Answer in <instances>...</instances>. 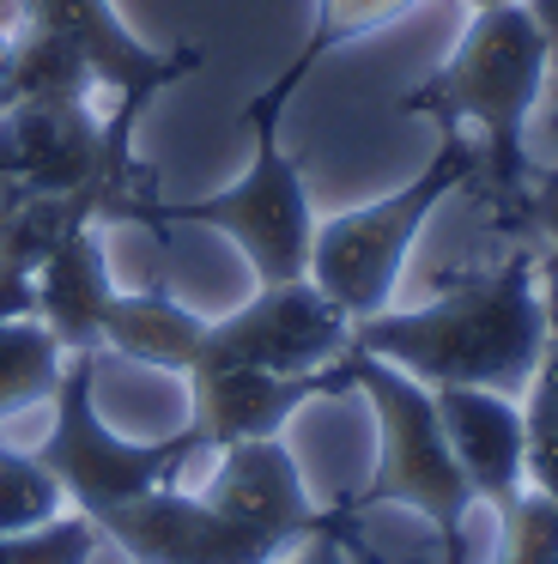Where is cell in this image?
I'll use <instances>...</instances> for the list:
<instances>
[{"instance_id": "6da1fadb", "label": "cell", "mask_w": 558, "mask_h": 564, "mask_svg": "<svg viewBox=\"0 0 558 564\" xmlns=\"http://www.w3.org/2000/svg\"><path fill=\"white\" fill-rule=\"evenodd\" d=\"M352 346L419 377L425 389H497L522 394L546 352L540 249L516 243L504 261L455 280L431 304L376 310L352 322Z\"/></svg>"}, {"instance_id": "7a4b0ae2", "label": "cell", "mask_w": 558, "mask_h": 564, "mask_svg": "<svg viewBox=\"0 0 558 564\" xmlns=\"http://www.w3.org/2000/svg\"><path fill=\"white\" fill-rule=\"evenodd\" d=\"M546 86H552V62H546V43L534 31L528 7L497 0V7H480L468 19L455 55L431 79L400 91L395 104L412 122L455 128V134H468L480 147V171H473L468 188H480L492 200L497 231L509 237H516L522 200H528V176H534L528 122L540 110Z\"/></svg>"}, {"instance_id": "3957f363", "label": "cell", "mask_w": 558, "mask_h": 564, "mask_svg": "<svg viewBox=\"0 0 558 564\" xmlns=\"http://www.w3.org/2000/svg\"><path fill=\"white\" fill-rule=\"evenodd\" d=\"M303 67L286 62L249 104H243V134H249V164H243L237 183L213 188L201 200H164L140 195L121 225H140V231H176V225H206V231L230 237L237 256L255 268L261 285H286V280H303L310 273V243H315V207H310V176L303 164L286 152L279 128H286V110L303 86Z\"/></svg>"}, {"instance_id": "277c9868", "label": "cell", "mask_w": 558, "mask_h": 564, "mask_svg": "<svg viewBox=\"0 0 558 564\" xmlns=\"http://www.w3.org/2000/svg\"><path fill=\"white\" fill-rule=\"evenodd\" d=\"M334 377H340L346 394L358 389L364 401H371V419H376L371 479H364L358 491H346L334 510L352 522V516H364V510L395 503V510L425 516V522L449 540V552H455L461 528H468V510H473V486L461 479L455 455H449V437H443V419H437L431 389H425L419 377H407V370L358 352V346H346V352L334 358Z\"/></svg>"}, {"instance_id": "5b68a950", "label": "cell", "mask_w": 558, "mask_h": 564, "mask_svg": "<svg viewBox=\"0 0 558 564\" xmlns=\"http://www.w3.org/2000/svg\"><path fill=\"white\" fill-rule=\"evenodd\" d=\"M437 152L425 159V171L407 188L371 200V207L334 213V219H315V243H310V280L328 292V304L346 322H364L376 310L395 304L400 268H407L412 243H419L425 219L443 207L449 195L473 183L480 171V147L455 128H437Z\"/></svg>"}, {"instance_id": "8992f818", "label": "cell", "mask_w": 558, "mask_h": 564, "mask_svg": "<svg viewBox=\"0 0 558 564\" xmlns=\"http://www.w3.org/2000/svg\"><path fill=\"white\" fill-rule=\"evenodd\" d=\"M49 406H55V419H49V437L36 443V462L61 479V491L85 516L128 503L152 486H170L182 474V462L194 455L189 431L133 443L104 425V413H97V352H67V370H61Z\"/></svg>"}, {"instance_id": "52a82bcc", "label": "cell", "mask_w": 558, "mask_h": 564, "mask_svg": "<svg viewBox=\"0 0 558 564\" xmlns=\"http://www.w3.org/2000/svg\"><path fill=\"white\" fill-rule=\"evenodd\" d=\"M346 346H352V322L303 273V280H286V285H261L249 304L206 322L194 370L249 365V370H273V377H310V370L334 365Z\"/></svg>"}, {"instance_id": "ba28073f", "label": "cell", "mask_w": 558, "mask_h": 564, "mask_svg": "<svg viewBox=\"0 0 558 564\" xmlns=\"http://www.w3.org/2000/svg\"><path fill=\"white\" fill-rule=\"evenodd\" d=\"M12 7H19V25L67 43L92 67L97 91H109V110L146 116L158 91L206 67L201 43H164L158 50V43L133 37V25L116 13V0H12Z\"/></svg>"}, {"instance_id": "9c48e42d", "label": "cell", "mask_w": 558, "mask_h": 564, "mask_svg": "<svg viewBox=\"0 0 558 564\" xmlns=\"http://www.w3.org/2000/svg\"><path fill=\"white\" fill-rule=\"evenodd\" d=\"M92 522L133 564H267L286 552L267 534L230 522L225 510H213L206 498L176 491V486H152L128 503H109Z\"/></svg>"}, {"instance_id": "30bf717a", "label": "cell", "mask_w": 558, "mask_h": 564, "mask_svg": "<svg viewBox=\"0 0 558 564\" xmlns=\"http://www.w3.org/2000/svg\"><path fill=\"white\" fill-rule=\"evenodd\" d=\"M213 510H225L230 522L267 534L273 546H303V540L328 534V528H346L340 510H322V503L303 491V474L291 462V449L279 437H249L218 449V467L201 491Z\"/></svg>"}, {"instance_id": "8fae6325", "label": "cell", "mask_w": 558, "mask_h": 564, "mask_svg": "<svg viewBox=\"0 0 558 564\" xmlns=\"http://www.w3.org/2000/svg\"><path fill=\"white\" fill-rule=\"evenodd\" d=\"M189 443L194 449H230V443L249 437H279L286 419L310 401H328V394H346L328 370H310V377H273V370H249V365H201L189 370Z\"/></svg>"}, {"instance_id": "7c38bea8", "label": "cell", "mask_w": 558, "mask_h": 564, "mask_svg": "<svg viewBox=\"0 0 558 564\" xmlns=\"http://www.w3.org/2000/svg\"><path fill=\"white\" fill-rule=\"evenodd\" d=\"M443 419L449 455L473 486V503H492L497 516L528 491V419L516 394L497 389H431Z\"/></svg>"}, {"instance_id": "4fadbf2b", "label": "cell", "mask_w": 558, "mask_h": 564, "mask_svg": "<svg viewBox=\"0 0 558 564\" xmlns=\"http://www.w3.org/2000/svg\"><path fill=\"white\" fill-rule=\"evenodd\" d=\"M109 256L97 225L73 231L55 256L36 268V322L61 340V352H97L104 358V316H109Z\"/></svg>"}, {"instance_id": "5bb4252c", "label": "cell", "mask_w": 558, "mask_h": 564, "mask_svg": "<svg viewBox=\"0 0 558 564\" xmlns=\"http://www.w3.org/2000/svg\"><path fill=\"white\" fill-rule=\"evenodd\" d=\"M206 316H194L189 304L152 285V292H116L104 316V352L133 358V365L170 370V377H189L194 352H201Z\"/></svg>"}, {"instance_id": "9a60e30c", "label": "cell", "mask_w": 558, "mask_h": 564, "mask_svg": "<svg viewBox=\"0 0 558 564\" xmlns=\"http://www.w3.org/2000/svg\"><path fill=\"white\" fill-rule=\"evenodd\" d=\"M61 370H67V352L36 316L0 322V419L49 401Z\"/></svg>"}, {"instance_id": "2e32d148", "label": "cell", "mask_w": 558, "mask_h": 564, "mask_svg": "<svg viewBox=\"0 0 558 564\" xmlns=\"http://www.w3.org/2000/svg\"><path fill=\"white\" fill-rule=\"evenodd\" d=\"M419 7H425V0H315L310 37H303V50L291 55V62H298L303 74H315V67H322L334 50H346V43L371 37V31L400 25V19L419 13Z\"/></svg>"}, {"instance_id": "e0dca14e", "label": "cell", "mask_w": 558, "mask_h": 564, "mask_svg": "<svg viewBox=\"0 0 558 564\" xmlns=\"http://www.w3.org/2000/svg\"><path fill=\"white\" fill-rule=\"evenodd\" d=\"M61 479L36 462V449H12L0 443V534H19V528H43L61 516Z\"/></svg>"}, {"instance_id": "ac0fdd59", "label": "cell", "mask_w": 558, "mask_h": 564, "mask_svg": "<svg viewBox=\"0 0 558 564\" xmlns=\"http://www.w3.org/2000/svg\"><path fill=\"white\" fill-rule=\"evenodd\" d=\"M104 534L85 510L55 516L43 528H19V534H0V564H92Z\"/></svg>"}, {"instance_id": "d6986e66", "label": "cell", "mask_w": 558, "mask_h": 564, "mask_svg": "<svg viewBox=\"0 0 558 564\" xmlns=\"http://www.w3.org/2000/svg\"><path fill=\"white\" fill-rule=\"evenodd\" d=\"M492 564H558V510L534 486L522 491L504 516H497Z\"/></svg>"}, {"instance_id": "ffe728a7", "label": "cell", "mask_w": 558, "mask_h": 564, "mask_svg": "<svg viewBox=\"0 0 558 564\" xmlns=\"http://www.w3.org/2000/svg\"><path fill=\"white\" fill-rule=\"evenodd\" d=\"M516 243H534L540 256L558 261V164H534L528 200H522V225H516Z\"/></svg>"}, {"instance_id": "44dd1931", "label": "cell", "mask_w": 558, "mask_h": 564, "mask_svg": "<svg viewBox=\"0 0 558 564\" xmlns=\"http://www.w3.org/2000/svg\"><path fill=\"white\" fill-rule=\"evenodd\" d=\"M522 419H528V443H558V340H546L540 365L522 389Z\"/></svg>"}, {"instance_id": "7402d4cb", "label": "cell", "mask_w": 558, "mask_h": 564, "mask_svg": "<svg viewBox=\"0 0 558 564\" xmlns=\"http://www.w3.org/2000/svg\"><path fill=\"white\" fill-rule=\"evenodd\" d=\"M267 564H352L346 558V528H328V534L303 540V546L279 552V558H267Z\"/></svg>"}, {"instance_id": "603a6c76", "label": "cell", "mask_w": 558, "mask_h": 564, "mask_svg": "<svg viewBox=\"0 0 558 564\" xmlns=\"http://www.w3.org/2000/svg\"><path fill=\"white\" fill-rule=\"evenodd\" d=\"M528 486L558 510V443H528Z\"/></svg>"}, {"instance_id": "cb8c5ba5", "label": "cell", "mask_w": 558, "mask_h": 564, "mask_svg": "<svg viewBox=\"0 0 558 564\" xmlns=\"http://www.w3.org/2000/svg\"><path fill=\"white\" fill-rule=\"evenodd\" d=\"M522 7H528L534 31L546 43V62H552V79H558V0H522Z\"/></svg>"}, {"instance_id": "d4e9b609", "label": "cell", "mask_w": 558, "mask_h": 564, "mask_svg": "<svg viewBox=\"0 0 558 564\" xmlns=\"http://www.w3.org/2000/svg\"><path fill=\"white\" fill-rule=\"evenodd\" d=\"M540 310H546V340H558V261L540 256Z\"/></svg>"}, {"instance_id": "484cf974", "label": "cell", "mask_w": 558, "mask_h": 564, "mask_svg": "<svg viewBox=\"0 0 558 564\" xmlns=\"http://www.w3.org/2000/svg\"><path fill=\"white\" fill-rule=\"evenodd\" d=\"M7 74H12V31H0V86H7Z\"/></svg>"}, {"instance_id": "4316f807", "label": "cell", "mask_w": 558, "mask_h": 564, "mask_svg": "<svg viewBox=\"0 0 558 564\" xmlns=\"http://www.w3.org/2000/svg\"><path fill=\"white\" fill-rule=\"evenodd\" d=\"M455 7H468V13H480V7H497V0H455Z\"/></svg>"}]
</instances>
